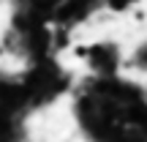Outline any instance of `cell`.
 <instances>
[{
  "mask_svg": "<svg viewBox=\"0 0 147 142\" xmlns=\"http://www.w3.org/2000/svg\"><path fill=\"white\" fill-rule=\"evenodd\" d=\"M128 22H131V25H144V22H147V5L131 8V11H128Z\"/></svg>",
  "mask_w": 147,
  "mask_h": 142,
  "instance_id": "cell-1",
  "label": "cell"
}]
</instances>
